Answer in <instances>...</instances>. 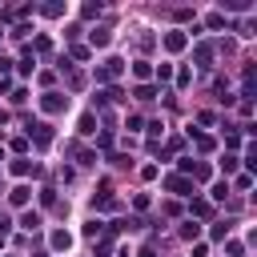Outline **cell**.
<instances>
[{"label":"cell","instance_id":"1","mask_svg":"<svg viewBox=\"0 0 257 257\" xmlns=\"http://www.w3.org/2000/svg\"><path fill=\"white\" fill-rule=\"evenodd\" d=\"M41 109H44L48 117H56V113L69 109V96H64V92H44V96H41Z\"/></svg>","mask_w":257,"mask_h":257},{"label":"cell","instance_id":"2","mask_svg":"<svg viewBox=\"0 0 257 257\" xmlns=\"http://www.w3.org/2000/svg\"><path fill=\"white\" fill-rule=\"evenodd\" d=\"M121 73H125V60H121V56H109L101 69H96V81H117Z\"/></svg>","mask_w":257,"mask_h":257},{"label":"cell","instance_id":"3","mask_svg":"<svg viewBox=\"0 0 257 257\" xmlns=\"http://www.w3.org/2000/svg\"><path fill=\"white\" fill-rule=\"evenodd\" d=\"M165 189H169V193H177V197H193V181H189V177H181V173L165 177Z\"/></svg>","mask_w":257,"mask_h":257},{"label":"cell","instance_id":"4","mask_svg":"<svg viewBox=\"0 0 257 257\" xmlns=\"http://www.w3.org/2000/svg\"><path fill=\"white\" fill-rule=\"evenodd\" d=\"M28 137L37 141V149H48L52 145V125H44V121L41 125H28Z\"/></svg>","mask_w":257,"mask_h":257},{"label":"cell","instance_id":"5","mask_svg":"<svg viewBox=\"0 0 257 257\" xmlns=\"http://www.w3.org/2000/svg\"><path fill=\"white\" fill-rule=\"evenodd\" d=\"M48 245H52L56 253H69V249H73V233H69V229H56V233L48 237Z\"/></svg>","mask_w":257,"mask_h":257},{"label":"cell","instance_id":"6","mask_svg":"<svg viewBox=\"0 0 257 257\" xmlns=\"http://www.w3.org/2000/svg\"><path fill=\"white\" fill-rule=\"evenodd\" d=\"M28 197H32V189H28V185H16V189L8 193V205H12V209H24Z\"/></svg>","mask_w":257,"mask_h":257},{"label":"cell","instance_id":"7","mask_svg":"<svg viewBox=\"0 0 257 257\" xmlns=\"http://www.w3.org/2000/svg\"><path fill=\"white\" fill-rule=\"evenodd\" d=\"M185 44H189V37H185L181 28H177V32H165V48H169V52H185Z\"/></svg>","mask_w":257,"mask_h":257},{"label":"cell","instance_id":"8","mask_svg":"<svg viewBox=\"0 0 257 257\" xmlns=\"http://www.w3.org/2000/svg\"><path fill=\"white\" fill-rule=\"evenodd\" d=\"M8 173H12V177H28V173H37V169H32V161H28V157H16L12 165H8Z\"/></svg>","mask_w":257,"mask_h":257},{"label":"cell","instance_id":"9","mask_svg":"<svg viewBox=\"0 0 257 257\" xmlns=\"http://www.w3.org/2000/svg\"><path fill=\"white\" fill-rule=\"evenodd\" d=\"M193 60H197L201 69H209V64H213V44H197V48H193Z\"/></svg>","mask_w":257,"mask_h":257},{"label":"cell","instance_id":"10","mask_svg":"<svg viewBox=\"0 0 257 257\" xmlns=\"http://www.w3.org/2000/svg\"><path fill=\"white\" fill-rule=\"evenodd\" d=\"M77 133H81V137L96 133V117H92V113H81V121H77Z\"/></svg>","mask_w":257,"mask_h":257},{"label":"cell","instance_id":"11","mask_svg":"<svg viewBox=\"0 0 257 257\" xmlns=\"http://www.w3.org/2000/svg\"><path fill=\"white\" fill-rule=\"evenodd\" d=\"M88 41H92V48H105V44L113 41V32H109V28H92V37H88Z\"/></svg>","mask_w":257,"mask_h":257},{"label":"cell","instance_id":"12","mask_svg":"<svg viewBox=\"0 0 257 257\" xmlns=\"http://www.w3.org/2000/svg\"><path fill=\"white\" fill-rule=\"evenodd\" d=\"M189 177H193V181H209V177H213V169H209V165H201V161H193Z\"/></svg>","mask_w":257,"mask_h":257},{"label":"cell","instance_id":"13","mask_svg":"<svg viewBox=\"0 0 257 257\" xmlns=\"http://www.w3.org/2000/svg\"><path fill=\"white\" fill-rule=\"evenodd\" d=\"M181 237H185V241L201 237V225H197V221H181Z\"/></svg>","mask_w":257,"mask_h":257},{"label":"cell","instance_id":"14","mask_svg":"<svg viewBox=\"0 0 257 257\" xmlns=\"http://www.w3.org/2000/svg\"><path fill=\"white\" fill-rule=\"evenodd\" d=\"M133 77H137V81H149V77H153V64H149V60H137V64H133Z\"/></svg>","mask_w":257,"mask_h":257},{"label":"cell","instance_id":"15","mask_svg":"<svg viewBox=\"0 0 257 257\" xmlns=\"http://www.w3.org/2000/svg\"><path fill=\"white\" fill-rule=\"evenodd\" d=\"M237 165H241V157H237V153H225V161H221V169H225V173H237Z\"/></svg>","mask_w":257,"mask_h":257},{"label":"cell","instance_id":"16","mask_svg":"<svg viewBox=\"0 0 257 257\" xmlns=\"http://www.w3.org/2000/svg\"><path fill=\"white\" fill-rule=\"evenodd\" d=\"M41 12L56 20V16H64V12H69V4H41Z\"/></svg>","mask_w":257,"mask_h":257},{"label":"cell","instance_id":"17","mask_svg":"<svg viewBox=\"0 0 257 257\" xmlns=\"http://www.w3.org/2000/svg\"><path fill=\"white\" fill-rule=\"evenodd\" d=\"M28 52H41V56H44V52H52V41H48V37H37V44H32Z\"/></svg>","mask_w":257,"mask_h":257},{"label":"cell","instance_id":"18","mask_svg":"<svg viewBox=\"0 0 257 257\" xmlns=\"http://www.w3.org/2000/svg\"><path fill=\"white\" fill-rule=\"evenodd\" d=\"M225 8H229V12H249L253 4H249V0H225Z\"/></svg>","mask_w":257,"mask_h":257},{"label":"cell","instance_id":"19","mask_svg":"<svg viewBox=\"0 0 257 257\" xmlns=\"http://www.w3.org/2000/svg\"><path fill=\"white\" fill-rule=\"evenodd\" d=\"M20 225H24V229L32 233V229H37V225H41V213H24V217H20Z\"/></svg>","mask_w":257,"mask_h":257},{"label":"cell","instance_id":"20","mask_svg":"<svg viewBox=\"0 0 257 257\" xmlns=\"http://www.w3.org/2000/svg\"><path fill=\"white\" fill-rule=\"evenodd\" d=\"M153 77H157V81H169V77H173V64H157Z\"/></svg>","mask_w":257,"mask_h":257},{"label":"cell","instance_id":"21","mask_svg":"<svg viewBox=\"0 0 257 257\" xmlns=\"http://www.w3.org/2000/svg\"><path fill=\"white\" fill-rule=\"evenodd\" d=\"M197 149H201V153H213V149H217V141H213V137H205V133H201V137H197Z\"/></svg>","mask_w":257,"mask_h":257},{"label":"cell","instance_id":"22","mask_svg":"<svg viewBox=\"0 0 257 257\" xmlns=\"http://www.w3.org/2000/svg\"><path fill=\"white\" fill-rule=\"evenodd\" d=\"M41 205H44V209L56 205V189H41Z\"/></svg>","mask_w":257,"mask_h":257},{"label":"cell","instance_id":"23","mask_svg":"<svg viewBox=\"0 0 257 257\" xmlns=\"http://www.w3.org/2000/svg\"><path fill=\"white\" fill-rule=\"evenodd\" d=\"M137 96H141V101H153L157 88H153V85H137Z\"/></svg>","mask_w":257,"mask_h":257},{"label":"cell","instance_id":"24","mask_svg":"<svg viewBox=\"0 0 257 257\" xmlns=\"http://www.w3.org/2000/svg\"><path fill=\"white\" fill-rule=\"evenodd\" d=\"M193 213H197V217H209L213 205H209V201H193Z\"/></svg>","mask_w":257,"mask_h":257},{"label":"cell","instance_id":"25","mask_svg":"<svg viewBox=\"0 0 257 257\" xmlns=\"http://www.w3.org/2000/svg\"><path fill=\"white\" fill-rule=\"evenodd\" d=\"M225 193H229V185L217 181V185H213V201H225Z\"/></svg>","mask_w":257,"mask_h":257},{"label":"cell","instance_id":"26","mask_svg":"<svg viewBox=\"0 0 257 257\" xmlns=\"http://www.w3.org/2000/svg\"><path fill=\"white\" fill-rule=\"evenodd\" d=\"M81 16H85V20H92V16H101V4H85V8H81Z\"/></svg>","mask_w":257,"mask_h":257},{"label":"cell","instance_id":"27","mask_svg":"<svg viewBox=\"0 0 257 257\" xmlns=\"http://www.w3.org/2000/svg\"><path fill=\"white\" fill-rule=\"evenodd\" d=\"M101 229H105V225H101V221H88V225H85V237H96V233H101Z\"/></svg>","mask_w":257,"mask_h":257},{"label":"cell","instance_id":"28","mask_svg":"<svg viewBox=\"0 0 257 257\" xmlns=\"http://www.w3.org/2000/svg\"><path fill=\"white\" fill-rule=\"evenodd\" d=\"M241 145V133H225V149H237Z\"/></svg>","mask_w":257,"mask_h":257},{"label":"cell","instance_id":"29","mask_svg":"<svg viewBox=\"0 0 257 257\" xmlns=\"http://www.w3.org/2000/svg\"><path fill=\"white\" fill-rule=\"evenodd\" d=\"M205 24H209V28H221V24H225V16H221V12H209V20H205Z\"/></svg>","mask_w":257,"mask_h":257},{"label":"cell","instance_id":"30","mask_svg":"<svg viewBox=\"0 0 257 257\" xmlns=\"http://www.w3.org/2000/svg\"><path fill=\"white\" fill-rule=\"evenodd\" d=\"M177 85H181V88H185V85H193V73H189V69H181V73H177Z\"/></svg>","mask_w":257,"mask_h":257},{"label":"cell","instance_id":"31","mask_svg":"<svg viewBox=\"0 0 257 257\" xmlns=\"http://www.w3.org/2000/svg\"><path fill=\"white\" fill-rule=\"evenodd\" d=\"M141 257H157V249H153V241H149V245L141 249Z\"/></svg>","mask_w":257,"mask_h":257},{"label":"cell","instance_id":"32","mask_svg":"<svg viewBox=\"0 0 257 257\" xmlns=\"http://www.w3.org/2000/svg\"><path fill=\"white\" fill-rule=\"evenodd\" d=\"M117 257H128V249H121V253H117Z\"/></svg>","mask_w":257,"mask_h":257},{"label":"cell","instance_id":"33","mask_svg":"<svg viewBox=\"0 0 257 257\" xmlns=\"http://www.w3.org/2000/svg\"><path fill=\"white\" fill-rule=\"evenodd\" d=\"M8 257H16V253H8Z\"/></svg>","mask_w":257,"mask_h":257}]
</instances>
